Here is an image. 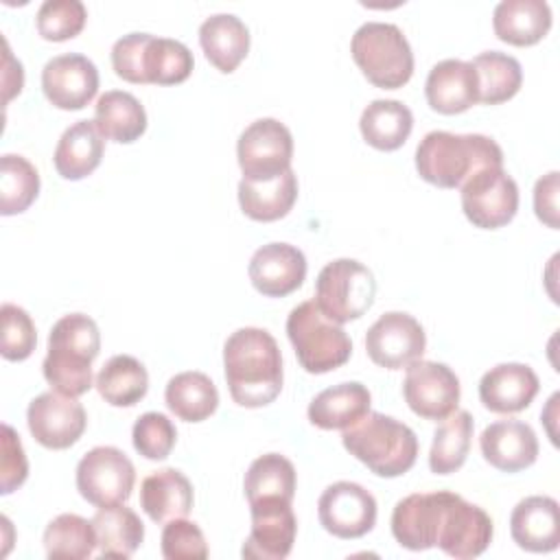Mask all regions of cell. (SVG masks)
Segmentation results:
<instances>
[{
    "mask_svg": "<svg viewBox=\"0 0 560 560\" xmlns=\"http://www.w3.org/2000/svg\"><path fill=\"white\" fill-rule=\"evenodd\" d=\"M98 540V551L109 558H129L144 540V525L140 516L122 503L103 505L92 516Z\"/></svg>",
    "mask_w": 560,
    "mask_h": 560,
    "instance_id": "d6a6232c",
    "label": "cell"
},
{
    "mask_svg": "<svg viewBox=\"0 0 560 560\" xmlns=\"http://www.w3.org/2000/svg\"><path fill=\"white\" fill-rule=\"evenodd\" d=\"M236 158L247 182H267L291 168L293 136L276 118H258L243 129Z\"/></svg>",
    "mask_w": 560,
    "mask_h": 560,
    "instance_id": "ba28073f",
    "label": "cell"
},
{
    "mask_svg": "<svg viewBox=\"0 0 560 560\" xmlns=\"http://www.w3.org/2000/svg\"><path fill=\"white\" fill-rule=\"evenodd\" d=\"M199 44L206 59L217 70L230 74L249 50V31L241 18L232 13H217L201 22Z\"/></svg>",
    "mask_w": 560,
    "mask_h": 560,
    "instance_id": "4316f807",
    "label": "cell"
},
{
    "mask_svg": "<svg viewBox=\"0 0 560 560\" xmlns=\"http://www.w3.org/2000/svg\"><path fill=\"white\" fill-rule=\"evenodd\" d=\"M31 435L46 448H70L85 431L88 416L77 398L59 392H44L31 400L26 409Z\"/></svg>",
    "mask_w": 560,
    "mask_h": 560,
    "instance_id": "4fadbf2b",
    "label": "cell"
},
{
    "mask_svg": "<svg viewBox=\"0 0 560 560\" xmlns=\"http://www.w3.org/2000/svg\"><path fill=\"white\" fill-rule=\"evenodd\" d=\"M492 532V518L479 505L451 492L440 521L435 547L451 558H477L488 549Z\"/></svg>",
    "mask_w": 560,
    "mask_h": 560,
    "instance_id": "9a60e30c",
    "label": "cell"
},
{
    "mask_svg": "<svg viewBox=\"0 0 560 560\" xmlns=\"http://www.w3.org/2000/svg\"><path fill=\"white\" fill-rule=\"evenodd\" d=\"M96 547L98 540L92 521L79 514H59L44 529V549L52 560H83L90 558Z\"/></svg>",
    "mask_w": 560,
    "mask_h": 560,
    "instance_id": "74e56055",
    "label": "cell"
},
{
    "mask_svg": "<svg viewBox=\"0 0 560 560\" xmlns=\"http://www.w3.org/2000/svg\"><path fill=\"white\" fill-rule=\"evenodd\" d=\"M427 335L420 322L400 311L381 315L365 332V350L372 363L385 370H400L422 357Z\"/></svg>",
    "mask_w": 560,
    "mask_h": 560,
    "instance_id": "7c38bea8",
    "label": "cell"
},
{
    "mask_svg": "<svg viewBox=\"0 0 560 560\" xmlns=\"http://www.w3.org/2000/svg\"><path fill=\"white\" fill-rule=\"evenodd\" d=\"M470 63L477 74L479 103L499 105L503 101H510L521 90L523 68L512 55L486 50L479 52Z\"/></svg>",
    "mask_w": 560,
    "mask_h": 560,
    "instance_id": "8d00e7d4",
    "label": "cell"
},
{
    "mask_svg": "<svg viewBox=\"0 0 560 560\" xmlns=\"http://www.w3.org/2000/svg\"><path fill=\"white\" fill-rule=\"evenodd\" d=\"M374 273L354 258L328 262L315 280V304L337 324L359 319L374 302Z\"/></svg>",
    "mask_w": 560,
    "mask_h": 560,
    "instance_id": "52a82bcc",
    "label": "cell"
},
{
    "mask_svg": "<svg viewBox=\"0 0 560 560\" xmlns=\"http://www.w3.org/2000/svg\"><path fill=\"white\" fill-rule=\"evenodd\" d=\"M370 389L357 381H348L319 392L308 405V420L326 431H343L361 420L370 411Z\"/></svg>",
    "mask_w": 560,
    "mask_h": 560,
    "instance_id": "83f0119b",
    "label": "cell"
},
{
    "mask_svg": "<svg viewBox=\"0 0 560 560\" xmlns=\"http://www.w3.org/2000/svg\"><path fill=\"white\" fill-rule=\"evenodd\" d=\"M247 503L284 501L291 503L295 494V468L280 453H267L256 457L243 481Z\"/></svg>",
    "mask_w": 560,
    "mask_h": 560,
    "instance_id": "836d02e7",
    "label": "cell"
},
{
    "mask_svg": "<svg viewBox=\"0 0 560 560\" xmlns=\"http://www.w3.org/2000/svg\"><path fill=\"white\" fill-rule=\"evenodd\" d=\"M101 352V332L92 317L70 313L55 322L48 335L44 378L63 396L79 398L92 387V361Z\"/></svg>",
    "mask_w": 560,
    "mask_h": 560,
    "instance_id": "3957f363",
    "label": "cell"
},
{
    "mask_svg": "<svg viewBox=\"0 0 560 560\" xmlns=\"http://www.w3.org/2000/svg\"><path fill=\"white\" fill-rule=\"evenodd\" d=\"M254 289L267 298H284L302 287L306 258L289 243H267L258 247L247 267Z\"/></svg>",
    "mask_w": 560,
    "mask_h": 560,
    "instance_id": "d6986e66",
    "label": "cell"
},
{
    "mask_svg": "<svg viewBox=\"0 0 560 560\" xmlns=\"http://www.w3.org/2000/svg\"><path fill=\"white\" fill-rule=\"evenodd\" d=\"M492 166H503V151L481 133L429 131L416 149L420 177L438 188H459L470 175Z\"/></svg>",
    "mask_w": 560,
    "mask_h": 560,
    "instance_id": "7a4b0ae2",
    "label": "cell"
},
{
    "mask_svg": "<svg viewBox=\"0 0 560 560\" xmlns=\"http://www.w3.org/2000/svg\"><path fill=\"white\" fill-rule=\"evenodd\" d=\"M494 35L512 46H534L551 28V9L545 0H501L492 13Z\"/></svg>",
    "mask_w": 560,
    "mask_h": 560,
    "instance_id": "cb8c5ba5",
    "label": "cell"
},
{
    "mask_svg": "<svg viewBox=\"0 0 560 560\" xmlns=\"http://www.w3.org/2000/svg\"><path fill=\"white\" fill-rule=\"evenodd\" d=\"M42 90L57 109H83L96 96L98 70L85 55H57L42 70Z\"/></svg>",
    "mask_w": 560,
    "mask_h": 560,
    "instance_id": "2e32d148",
    "label": "cell"
},
{
    "mask_svg": "<svg viewBox=\"0 0 560 560\" xmlns=\"http://www.w3.org/2000/svg\"><path fill=\"white\" fill-rule=\"evenodd\" d=\"M252 532L243 545L245 558L282 560L291 553L298 532V521L291 503L260 501L249 505Z\"/></svg>",
    "mask_w": 560,
    "mask_h": 560,
    "instance_id": "ac0fdd59",
    "label": "cell"
},
{
    "mask_svg": "<svg viewBox=\"0 0 560 560\" xmlns=\"http://www.w3.org/2000/svg\"><path fill=\"white\" fill-rule=\"evenodd\" d=\"M39 192V173L22 155L4 153L0 160V212L4 217L24 212Z\"/></svg>",
    "mask_w": 560,
    "mask_h": 560,
    "instance_id": "ab89813d",
    "label": "cell"
},
{
    "mask_svg": "<svg viewBox=\"0 0 560 560\" xmlns=\"http://www.w3.org/2000/svg\"><path fill=\"white\" fill-rule=\"evenodd\" d=\"M413 127L411 109L394 98H376L372 101L359 120V129L363 140L378 151H396L400 149Z\"/></svg>",
    "mask_w": 560,
    "mask_h": 560,
    "instance_id": "4dcf8cb0",
    "label": "cell"
},
{
    "mask_svg": "<svg viewBox=\"0 0 560 560\" xmlns=\"http://www.w3.org/2000/svg\"><path fill=\"white\" fill-rule=\"evenodd\" d=\"M2 317V341L0 352L7 361H24L33 354L37 343V332L31 315L11 302H4L0 308Z\"/></svg>",
    "mask_w": 560,
    "mask_h": 560,
    "instance_id": "7bdbcfd3",
    "label": "cell"
},
{
    "mask_svg": "<svg viewBox=\"0 0 560 560\" xmlns=\"http://www.w3.org/2000/svg\"><path fill=\"white\" fill-rule=\"evenodd\" d=\"M540 389L536 372L525 363H499L479 381V400L494 413H518Z\"/></svg>",
    "mask_w": 560,
    "mask_h": 560,
    "instance_id": "44dd1931",
    "label": "cell"
},
{
    "mask_svg": "<svg viewBox=\"0 0 560 560\" xmlns=\"http://www.w3.org/2000/svg\"><path fill=\"white\" fill-rule=\"evenodd\" d=\"M133 448L147 459H166L177 442V429L168 416L160 411L142 413L131 431Z\"/></svg>",
    "mask_w": 560,
    "mask_h": 560,
    "instance_id": "b9f144b4",
    "label": "cell"
},
{
    "mask_svg": "<svg viewBox=\"0 0 560 560\" xmlns=\"http://www.w3.org/2000/svg\"><path fill=\"white\" fill-rule=\"evenodd\" d=\"M287 335L300 365L311 374L341 368L352 354V341L341 324L326 317L315 300L298 304L287 317Z\"/></svg>",
    "mask_w": 560,
    "mask_h": 560,
    "instance_id": "5b68a950",
    "label": "cell"
},
{
    "mask_svg": "<svg viewBox=\"0 0 560 560\" xmlns=\"http://www.w3.org/2000/svg\"><path fill=\"white\" fill-rule=\"evenodd\" d=\"M350 52L365 79L376 88H402L413 74L411 46L396 24H361L352 35Z\"/></svg>",
    "mask_w": 560,
    "mask_h": 560,
    "instance_id": "8992f818",
    "label": "cell"
},
{
    "mask_svg": "<svg viewBox=\"0 0 560 560\" xmlns=\"http://www.w3.org/2000/svg\"><path fill=\"white\" fill-rule=\"evenodd\" d=\"M94 125L103 138L129 144L144 133L147 112L131 92L109 90L96 101Z\"/></svg>",
    "mask_w": 560,
    "mask_h": 560,
    "instance_id": "f546056e",
    "label": "cell"
},
{
    "mask_svg": "<svg viewBox=\"0 0 560 560\" xmlns=\"http://www.w3.org/2000/svg\"><path fill=\"white\" fill-rule=\"evenodd\" d=\"M483 459L503 472L529 468L538 457V440L529 424L521 420H497L479 435Z\"/></svg>",
    "mask_w": 560,
    "mask_h": 560,
    "instance_id": "ffe728a7",
    "label": "cell"
},
{
    "mask_svg": "<svg viewBox=\"0 0 560 560\" xmlns=\"http://www.w3.org/2000/svg\"><path fill=\"white\" fill-rule=\"evenodd\" d=\"M427 103L438 114H462L479 103L477 74L470 61L444 59L438 61L424 83Z\"/></svg>",
    "mask_w": 560,
    "mask_h": 560,
    "instance_id": "603a6c76",
    "label": "cell"
},
{
    "mask_svg": "<svg viewBox=\"0 0 560 560\" xmlns=\"http://www.w3.org/2000/svg\"><path fill=\"white\" fill-rule=\"evenodd\" d=\"M534 210L545 225L553 230L558 228V171H551L536 182Z\"/></svg>",
    "mask_w": 560,
    "mask_h": 560,
    "instance_id": "7dc6e473",
    "label": "cell"
},
{
    "mask_svg": "<svg viewBox=\"0 0 560 560\" xmlns=\"http://www.w3.org/2000/svg\"><path fill=\"white\" fill-rule=\"evenodd\" d=\"M164 400L171 413L184 422H201L219 407L217 385L203 372H179L164 389Z\"/></svg>",
    "mask_w": 560,
    "mask_h": 560,
    "instance_id": "1f68e13d",
    "label": "cell"
},
{
    "mask_svg": "<svg viewBox=\"0 0 560 560\" xmlns=\"http://www.w3.org/2000/svg\"><path fill=\"white\" fill-rule=\"evenodd\" d=\"M11 79H15L22 85L24 83V70H22V63L13 59V55L9 50V44L4 42V77H2V81H4V103H9L13 94H18Z\"/></svg>",
    "mask_w": 560,
    "mask_h": 560,
    "instance_id": "c3c4849f",
    "label": "cell"
},
{
    "mask_svg": "<svg viewBox=\"0 0 560 560\" xmlns=\"http://www.w3.org/2000/svg\"><path fill=\"white\" fill-rule=\"evenodd\" d=\"M103 151L105 140L94 120H77L61 133L52 162L63 179L77 182L94 173L103 160Z\"/></svg>",
    "mask_w": 560,
    "mask_h": 560,
    "instance_id": "484cf974",
    "label": "cell"
},
{
    "mask_svg": "<svg viewBox=\"0 0 560 560\" xmlns=\"http://www.w3.org/2000/svg\"><path fill=\"white\" fill-rule=\"evenodd\" d=\"M192 486L188 477L175 468H162L144 477L140 486V508L153 523L184 518L192 510Z\"/></svg>",
    "mask_w": 560,
    "mask_h": 560,
    "instance_id": "d4e9b609",
    "label": "cell"
},
{
    "mask_svg": "<svg viewBox=\"0 0 560 560\" xmlns=\"http://www.w3.org/2000/svg\"><path fill=\"white\" fill-rule=\"evenodd\" d=\"M451 492H416L400 499L392 512V534L400 547L424 551L435 547L440 521Z\"/></svg>",
    "mask_w": 560,
    "mask_h": 560,
    "instance_id": "e0dca14e",
    "label": "cell"
},
{
    "mask_svg": "<svg viewBox=\"0 0 560 560\" xmlns=\"http://www.w3.org/2000/svg\"><path fill=\"white\" fill-rule=\"evenodd\" d=\"M94 385L105 402L114 407H131L144 398L149 374L136 357L116 354L101 368Z\"/></svg>",
    "mask_w": 560,
    "mask_h": 560,
    "instance_id": "e575fe53",
    "label": "cell"
},
{
    "mask_svg": "<svg viewBox=\"0 0 560 560\" xmlns=\"http://www.w3.org/2000/svg\"><path fill=\"white\" fill-rule=\"evenodd\" d=\"M28 462L13 427L2 424V455H0V492L11 494L26 481Z\"/></svg>",
    "mask_w": 560,
    "mask_h": 560,
    "instance_id": "bcb514c9",
    "label": "cell"
},
{
    "mask_svg": "<svg viewBox=\"0 0 560 560\" xmlns=\"http://www.w3.org/2000/svg\"><path fill=\"white\" fill-rule=\"evenodd\" d=\"M136 468L116 446H94L77 464V490L92 505H116L131 497Z\"/></svg>",
    "mask_w": 560,
    "mask_h": 560,
    "instance_id": "9c48e42d",
    "label": "cell"
},
{
    "mask_svg": "<svg viewBox=\"0 0 560 560\" xmlns=\"http://www.w3.org/2000/svg\"><path fill=\"white\" fill-rule=\"evenodd\" d=\"M195 66L192 52L186 44L171 37L151 35L144 48V83L175 85L190 77Z\"/></svg>",
    "mask_w": 560,
    "mask_h": 560,
    "instance_id": "f35d334b",
    "label": "cell"
},
{
    "mask_svg": "<svg viewBox=\"0 0 560 560\" xmlns=\"http://www.w3.org/2000/svg\"><path fill=\"white\" fill-rule=\"evenodd\" d=\"M402 396L416 416L444 420L459 405V378L444 363L416 359L407 365Z\"/></svg>",
    "mask_w": 560,
    "mask_h": 560,
    "instance_id": "8fae6325",
    "label": "cell"
},
{
    "mask_svg": "<svg viewBox=\"0 0 560 560\" xmlns=\"http://www.w3.org/2000/svg\"><path fill=\"white\" fill-rule=\"evenodd\" d=\"M459 188L466 219L481 230L508 225L518 210V186L503 166L481 168Z\"/></svg>",
    "mask_w": 560,
    "mask_h": 560,
    "instance_id": "30bf717a",
    "label": "cell"
},
{
    "mask_svg": "<svg viewBox=\"0 0 560 560\" xmlns=\"http://www.w3.org/2000/svg\"><path fill=\"white\" fill-rule=\"evenodd\" d=\"M472 429L475 422L466 409H455L442 420L433 433L429 451V468L435 475H451L464 466L472 442Z\"/></svg>",
    "mask_w": 560,
    "mask_h": 560,
    "instance_id": "d590c367",
    "label": "cell"
},
{
    "mask_svg": "<svg viewBox=\"0 0 560 560\" xmlns=\"http://www.w3.org/2000/svg\"><path fill=\"white\" fill-rule=\"evenodd\" d=\"M162 556L166 560H203L208 545L197 523L173 518L162 529Z\"/></svg>",
    "mask_w": 560,
    "mask_h": 560,
    "instance_id": "ee69618b",
    "label": "cell"
},
{
    "mask_svg": "<svg viewBox=\"0 0 560 560\" xmlns=\"http://www.w3.org/2000/svg\"><path fill=\"white\" fill-rule=\"evenodd\" d=\"M343 448L378 477L405 475L418 457V438L400 420L368 411L341 433Z\"/></svg>",
    "mask_w": 560,
    "mask_h": 560,
    "instance_id": "277c9868",
    "label": "cell"
},
{
    "mask_svg": "<svg viewBox=\"0 0 560 560\" xmlns=\"http://www.w3.org/2000/svg\"><path fill=\"white\" fill-rule=\"evenodd\" d=\"M298 199V177L289 168L267 182H238L241 210L254 221H278L287 217Z\"/></svg>",
    "mask_w": 560,
    "mask_h": 560,
    "instance_id": "f1b7e54d",
    "label": "cell"
},
{
    "mask_svg": "<svg viewBox=\"0 0 560 560\" xmlns=\"http://www.w3.org/2000/svg\"><path fill=\"white\" fill-rule=\"evenodd\" d=\"M151 33H129L114 42L112 66L114 72L129 83H144V48Z\"/></svg>",
    "mask_w": 560,
    "mask_h": 560,
    "instance_id": "f6af8a7d",
    "label": "cell"
},
{
    "mask_svg": "<svg viewBox=\"0 0 560 560\" xmlns=\"http://www.w3.org/2000/svg\"><path fill=\"white\" fill-rule=\"evenodd\" d=\"M317 516L328 534L348 540L361 538L376 523V501L354 481H335L322 492Z\"/></svg>",
    "mask_w": 560,
    "mask_h": 560,
    "instance_id": "5bb4252c",
    "label": "cell"
},
{
    "mask_svg": "<svg viewBox=\"0 0 560 560\" xmlns=\"http://www.w3.org/2000/svg\"><path fill=\"white\" fill-rule=\"evenodd\" d=\"M223 368L230 396L241 407H265L282 389V354L265 328L234 330L223 346Z\"/></svg>",
    "mask_w": 560,
    "mask_h": 560,
    "instance_id": "6da1fadb",
    "label": "cell"
},
{
    "mask_svg": "<svg viewBox=\"0 0 560 560\" xmlns=\"http://www.w3.org/2000/svg\"><path fill=\"white\" fill-rule=\"evenodd\" d=\"M85 18L81 0H46L37 11V31L48 42H66L83 31Z\"/></svg>",
    "mask_w": 560,
    "mask_h": 560,
    "instance_id": "60d3db41",
    "label": "cell"
},
{
    "mask_svg": "<svg viewBox=\"0 0 560 560\" xmlns=\"http://www.w3.org/2000/svg\"><path fill=\"white\" fill-rule=\"evenodd\" d=\"M514 542L532 553H547L560 545V510L551 497H527L516 503L510 516Z\"/></svg>",
    "mask_w": 560,
    "mask_h": 560,
    "instance_id": "7402d4cb",
    "label": "cell"
}]
</instances>
